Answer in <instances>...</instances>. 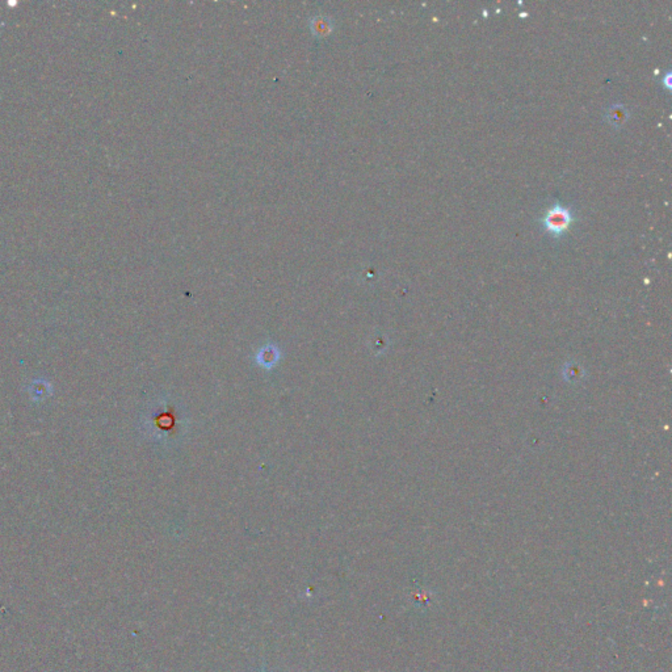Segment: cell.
<instances>
[{"instance_id": "cell-2", "label": "cell", "mask_w": 672, "mask_h": 672, "mask_svg": "<svg viewBox=\"0 0 672 672\" xmlns=\"http://www.w3.org/2000/svg\"><path fill=\"white\" fill-rule=\"evenodd\" d=\"M625 118H627V113H625V111H624L622 107H615L609 112V121L614 125H620Z\"/></svg>"}, {"instance_id": "cell-1", "label": "cell", "mask_w": 672, "mask_h": 672, "mask_svg": "<svg viewBox=\"0 0 672 672\" xmlns=\"http://www.w3.org/2000/svg\"><path fill=\"white\" fill-rule=\"evenodd\" d=\"M574 222V212L570 206L556 202L543 213L540 224L543 229L554 238H559L570 229Z\"/></svg>"}]
</instances>
